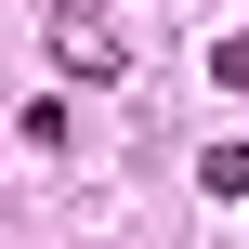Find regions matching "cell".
I'll return each instance as SVG.
<instances>
[{
    "instance_id": "1",
    "label": "cell",
    "mask_w": 249,
    "mask_h": 249,
    "mask_svg": "<svg viewBox=\"0 0 249 249\" xmlns=\"http://www.w3.org/2000/svg\"><path fill=\"white\" fill-rule=\"evenodd\" d=\"M53 66H66V79H118V39H105V26H53Z\"/></svg>"
},
{
    "instance_id": "2",
    "label": "cell",
    "mask_w": 249,
    "mask_h": 249,
    "mask_svg": "<svg viewBox=\"0 0 249 249\" xmlns=\"http://www.w3.org/2000/svg\"><path fill=\"white\" fill-rule=\"evenodd\" d=\"M197 184H210V197H249V144H210V158H197Z\"/></svg>"
},
{
    "instance_id": "3",
    "label": "cell",
    "mask_w": 249,
    "mask_h": 249,
    "mask_svg": "<svg viewBox=\"0 0 249 249\" xmlns=\"http://www.w3.org/2000/svg\"><path fill=\"white\" fill-rule=\"evenodd\" d=\"M210 66H223V79L249 92V26H236V39H210Z\"/></svg>"
}]
</instances>
